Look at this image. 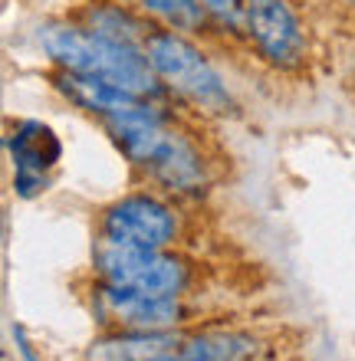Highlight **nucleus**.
<instances>
[{
    "label": "nucleus",
    "instance_id": "f257e3e1",
    "mask_svg": "<svg viewBox=\"0 0 355 361\" xmlns=\"http://www.w3.org/2000/svg\"><path fill=\"white\" fill-rule=\"evenodd\" d=\"M43 47L63 69L79 76L102 79L109 86H119L132 95H158V82L148 56H138L132 43L102 37L96 30L76 27H49L43 30Z\"/></svg>",
    "mask_w": 355,
    "mask_h": 361
},
{
    "label": "nucleus",
    "instance_id": "f03ea898",
    "mask_svg": "<svg viewBox=\"0 0 355 361\" xmlns=\"http://www.w3.org/2000/svg\"><path fill=\"white\" fill-rule=\"evenodd\" d=\"M122 152L138 168L158 178L168 188H194L201 180V158L178 132L164 128L162 115L148 109L138 115H112L106 118Z\"/></svg>",
    "mask_w": 355,
    "mask_h": 361
},
{
    "label": "nucleus",
    "instance_id": "7ed1b4c3",
    "mask_svg": "<svg viewBox=\"0 0 355 361\" xmlns=\"http://www.w3.org/2000/svg\"><path fill=\"white\" fill-rule=\"evenodd\" d=\"M96 276L109 286L145 295H184L191 283V267L162 250L102 240L96 250Z\"/></svg>",
    "mask_w": 355,
    "mask_h": 361
},
{
    "label": "nucleus",
    "instance_id": "20e7f679",
    "mask_svg": "<svg viewBox=\"0 0 355 361\" xmlns=\"http://www.w3.org/2000/svg\"><path fill=\"white\" fill-rule=\"evenodd\" d=\"M142 49L148 63H152V69L174 92L188 95L194 105H201L207 112H227L231 109V95L224 89L221 76L201 56V49L191 47L184 37L155 30V33H148Z\"/></svg>",
    "mask_w": 355,
    "mask_h": 361
},
{
    "label": "nucleus",
    "instance_id": "39448f33",
    "mask_svg": "<svg viewBox=\"0 0 355 361\" xmlns=\"http://www.w3.org/2000/svg\"><path fill=\"white\" fill-rule=\"evenodd\" d=\"M92 293H96L92 295L96 315L122 332H168L188 315L181 295H145L135 289H122V286H109L102 279Z\"/></svg>",
    "mask_w": 355,
    "mask_h": 361
},
{
    "label": "nucleus",
    "instance_id": "423d86ee",
    "mask_svg": "<svg viewBox=\"0 0 355 361\" xmlns=\"http://www.w3.org/2000/svg\"><path fill=\"white\" fill-rule=\"evenodd\" d=\"M174 233H178V220H174L172 207H164L162 200L145 197V194L122 197L102 217V240H116L128 247L164 250L174 240Z\"/></svg>",
    "mask_w": 355,
    "mask_h": 361
},
{
    "label": "nucleus",
    "instance_id": "0eeeda50",
    "mask_svg": "<svg viewBox=\"0 0 355 361\" xmlns=\"http://www.w3.org/2000/svg\"><path fill=\"white\" fill-rule=\"evenodd\" d=\"M243 20H247L253 43H257L260 53L267 59H273L279 66L299 63L306 43H303V33H299L293 10L283 0H247Z\"/></svg>",
    "mask_w": 355,
    "mask_h": 361
},
{
    "label": "nucleus",
    "instance_id": "6e6552de",
    "mask_svg": "<svg viewBox=\"0 0 355 361\" xmlns=\"http://www.w3.org/2000/svg\"><path fill=\"white\" fill-rule=\"evenodd\" d=\"M59 89L76 105H83L89 112H99L102 118H112V115H138V112H148V109H152L148 102H142V95H132L119 86H109L102 79L79 76V73H69V69L59 76Z\"/></svg>",
    "mask_w": 355,
    "mask_h": 361
},
{
    "label": "nucleus",
    "instance_id": "1a4fd4ad",
    "mask_svg": "<svg viewBox=\"0 0 355 361\" xmlns=\"http://www.w3.org/2000/svg\"><path fill=\"white\" fill-rule=\"evenodd\" d=\"M178 352L191 361H257L263 342L243 332H207L198 338H184Z\"/></svg>",
    "mask_w": 355,
    "mask_h": 361
},
{
    "label": "nucleus",
    "instance_id": "9d476101",
    "mask_svg": "<svg viewBox=\"0 0 355 361\" xmlns=\"http://www.w3.org/2000/svg\"><path fill=\"white\" fill-rule=\"evenodd\" d=\"M10 154L17 171H47L49 164L59 161V138L43 122H23L10 135Z\"/></svg>",
    "mask_w": 355,
    "mask_h": 361
},
{
    "label": "nucleus",
    "instance_id": "9b49d317",
    "mask_svg": "<svg viewBox=\"0 0 355 361\" xmlns=\"http://www.w3.org/2000/svg\"><path fill=\"white\" fill-rule=\"evenodd\" d=\"M142 4L152 13L164 17L172 27H181V30H194L204 20L201 0H142Z\"/></svg>",
    "mask_w": 355,
    "mask_h": 361
},
{
    "label": "nucleus",
    "instance_id": "f8f14e48",
    "mask_svg": "<svg viewBox=\"0 0 355 361\" xmlns=\"http://www.w3.org/2000/svg\"><path fill=\"white\" fill-rule=\"evenodd\" d=\"M201 7L211 13V17H217L221 23H227V27L237 30L240 20H243V10H247V4H240V0H201Z\"/></svg>",
    "mask_w": 355,
    "mask_h": 361
},
{
    "label": "nucleus",
    "instance_id": "ddd939ff",
    "mask_svg": "<svg viewBox=\"0 0 355 361\" xmlns=\"http://www.w3.org/2000/svg\"><path fill=\"white\" fill-rule=\"evenodd\" d=\"M43 184H47L43 171H17V178H13V188H17L20 197H37Z\"/></svg>",
    "mask_w": 355,
    "mask_h": 361
},
{
    "label": "nucleus",
    "instance_id": "4468645a",
    "mask_svg": "<svg viewBox=\"0 0 355 361\" xmlns=\"http://www.w3.org/2000/svg\"><path fill=\"white\" fill-rule=\"evenodd\" d=\"M148 361H191V358H184L181 352L178 355H172V352H164V355H155V358H148Z\"/></svg>",
    "mask_w": 355,
    "mask_h": 361
}]
</instances>
